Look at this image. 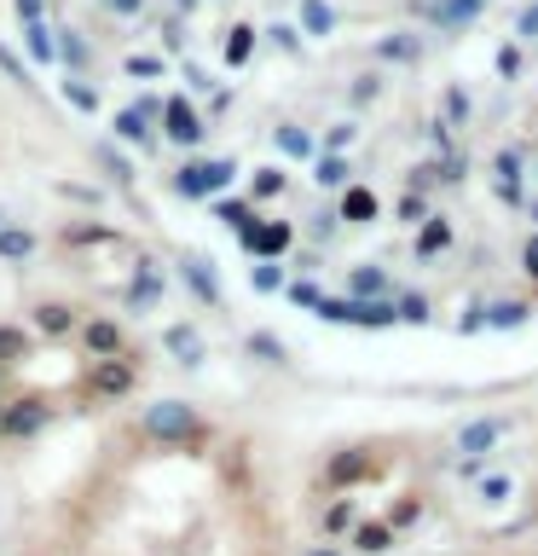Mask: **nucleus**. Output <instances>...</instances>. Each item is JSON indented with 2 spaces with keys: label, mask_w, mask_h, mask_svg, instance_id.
Listing matches in <instances>:
<instances>
[{
  "label": "nucleus",
  "mask_w": 538,
  "mask_h": 556,
  "mask_svg": "<svg viewBox=\"0 0 538 556\" xmlns=\"http://www.w3.org/2000/svg\"><path fill=\"white\" fill-rule=\"evenodd\" d=\"M29 52H35V64H52V59H59V41H52L47 24H29Z\"/></svg>",
  "instance_id": "ddd939ff"
},
{
  "label": "nucleus",
  "mask_w": 538,
  "mask_h": 556,
  "mask_svg": "<svg viewBox=\"0 0 538 556\" xmlns=\"http://www.w3.org/2000/svg\"><path fill=\"white\" fill-rule=\"evenodd\" d=\"M116 139H128V146H145V139H151V122L128 104V111H116Z\"/></svg>",
  "instance_id": "9d476101"
},
{
  "label": "nucleus",
  "mask_w": 538,
  "mask_h": 556,
  "mask_svg": "<svg viewBox=\"0 0 538 556\" xmlns=\"http://www.w3.org/2000/svg\"><path fill=\"white\" fill-rule=\"evenodd\" d=\"M35 250H41V238H35L29 226H0V261H7V267H29Z\"/></svg>",
  "instance_id": "0eeeda50"
},
{
  "label": "nucleus",
  "mask_w": 538,
  "mask_h": 556,
  "mask_svg": "<svg viewBox=\"0 0 538 556\" xmlns=\"http://www.w3.org/2000/svg\"><path fill=\"white\" fill-rule=\"evenodd\" d=\"M168 348H174V354H180L185 365L203 359V342H197V330H191V325H174V330H168Z\"/></svg>",
  "instance_id": "f8f14e48"
},
{
  "label": "nucleus",
  "mask_w": 538,
  "mask_h": 556,
  "mask_svg": "<svg viewBox=\"0 0 538 556\" xmlns=\"http://www.w3.org/2000/svg\"><path fill=\"white\" fill-rule=\"evenodd\" d=\"M307 556H342V551H330V545H324V551H307Z\"/></svg>",
  "instance_id": "a211bd4d"
},
{
  "label": "nucleus",
  "mask_w": 538,
  "mask_h": 556,
  "mask_svg": "<svg viewBox=\"0 0 538 556\" xmlns=\"http://www.w3.org/2000/svg\"><path fill=\"white\" fill-rule=\"evenodd\" d=\"M139 359L133 354H116V359H87V371H81V394L87 400H99V406H116V400H128L139 389Z\"/></svg>",
  "instance_id": "f257e3e1"
},
{
  "label": "nucleus",
  "mask_w": 538,
  "mask_h": 556,
  "mask_svg": "<svg viewBox=\"0 0 538 556\" xmlns=\"http://www.w3.org/2000/svg\"><path fill=\"white\" fill-rule=\"evenodd\" d=\"M359 528V510H354V504H330V510H324V539H342V533H354Z\"/></svg>",
  "instance_id": "1a4fd4ad"
},
{
  "label": "nucleus",
  "mask_w": 538,
  "mask_h": 556,
  "mask_svg": "<svg viewBox=\"0 0 538 556\" xmlns=\"http://www.w3.org/2000/svg\"><path fill=\"white\" fill-rule=\"evenodd\" d=\"M12 7H17V17H24V24H41L47 0H12Z\"/></svg>",
  "instance_id": "2eb2a0df"
},
{
  "label": "nucleus",
  "mask_w": 538,
  "mask_h": 556,
  "mask_svg": "<svg viewBox=\"0 0 538 556\" xmlns=\"http://www.w3.org/2000/svg\"><path fill=\"white\" fill-rule=\"evenodd\" d=\"M76 342L87 348V359H116V354H128V330H121L111 313H87L81 330H76Z\"/></svg>",
  "instance_id": "39448f33"
},
{
  "label": "nucleus",
  "mask_w": 538,
  "mask_h": 556,
  "mask_svg": "<svg viewBox=\"0 0 538 556\" xmlns=\"http://www.w3.org/2000/svg\"><path fill=\"white\" fill-rule=\"evenodd\" d=\"M52 424V400L47 394H7L0 400V441H35Z\"/></svg>",
  "instance_id": "7ed1b4c3"
},
{
  "label": "nucleus",
  "mask_w": 538,
  "mask_h": 556,
  "mask_svg": "<svg viewBox=\"0 0 538 556\" xmlns=\"http://www.w3.org/2000/svg\"><path fill=\"white\" fill-rule=\"evenodd\" d=\"M7 394H12V371L0 365V400H7Z\"/></svg>",
  "instance_id": "f3484780"
},
{
  "label": "nucleus",
  "mask_w": 538,
  "mask_h": 556,
  "mask_svg": "<svg viewBox=\"0 0 538 556\" xmlns=\"http://www.w3.org/2000/svg\"><path fill=\"white\" fill-rule=\"evenodd\" d=\"M29 330L47 337V342H69L81 330V307L64 302V295H41V302L29 307Z\"/></svg>",
  "instance_id": "20e7f679"
},
{
  "label": "nucleus",
  "mask_w": 538,
  "mask_h": 556,
  "mask_svg": "<svg viewBox=\"0 0 538 556\" xmlns=\"http://www.w3.org/2000/svg\"><path fill=\"white\" fill-rule=\"evenodd\" d=\"M41 556H52V551H41Z\"/></svg>",
  "instance_id": "aec40b11"
},
{
  "label": "nucleus",
  "mask_w": 538,
  "mask_h": 556,
  "mask_svg": "<svg viewBox=\"0 0 538 556\" xmlns=\"http://www.w3.org/2000/svg\"><path fill=\"white\" fill-rule=\"evenodd\" d=\"M104 7H111L116 17H139V12H145V0H104Z\"/></svg>",
  "instance_id": "dca6fc26"
},
{
  "label": "nucleus",
  "mask_w": 538,
  "mask_h": 556,
  "mask_svg": "<svg viewBox=\"0 0 538 556\" xmlns=\"http://www.w3.org/2000/svg\"><path fill=\"white\" fill-rule=\"evenodd\" d=\"M59 243H121V238L111 232V226H99V220L93 226L76 220V226H64V232H59Z\"/></svg>",
  "instance_id": "9b49d317"
},
{
  "label": "nucleus",
  "mask_w": 538,
  "mask_h": 556,
  "mask_svg": "<svg viewBox=\"0 0 538 556\" xmlns=\"http://www.w3.org/2000/svg\"><path fill=\"white\" fill-rule=\"evenodd\" d=\"M347 539H354L359 556H382V551L394 545V528H388V521H359V528L347 533Z\"/></svg>",
  "instance_id": "6e6552de"
},
{
  "label": "nucleus",
  "mask_w": 538,
  "mask_h": 556,
  "mask_svg": "<svg viewBox=\"0 0 538 556\" xmlns=\"http://www.w3.org/2000/svg\"><path fill=\"white\" fill-rule=\"evenodd\" d=\"M64 99H69V104H76V111H87V116H93V111H99V87H87V81H76V76H69V81H64Z\"/></svg>",
  "instance_id": "4468645a"
},
{
  "label": "nucleus",
  "mask_w": 538,
  "mask_h": 556,
  "mask_svg": "<svg viewBox=\"0 0 538 556\" xmlns=\"http://www.w3.org/2000/svg\"><path fill=\"white\" fill-rule=\"evenodd\" d=\"M29 354H35V330L17 325V319H0V365H7V371H17Z\"/></svg>",
  "instance_id": "423d86ee"
},
{
  "label": "nucleus",
  "mask_w": 538,
  "mask_h": 556,
  "mask_svg": "<svg viewBox=\"0 0 538 556\" xmlns=\"http://www.w3.org/2000/svg\"><path fill=\"white\" fill-rule=\"evenodd\" d=\"M0 226H7V215H0Z\"/></svg>",
  "instance_id": "6ab92c4d"
},
{
  "label": "nucleus",
  "mask_w": 538,
  "mask_h": 556,
  "mask_svg": "<svg viewBox=\"0 0 538 556\" xmlns=\"http://www.w3.org/2000/svg\"><path fill=\"white\" fill-rule=\"evenodd\" d=\"M139 434L145 441H156V446H185V441H203V417L185 406V400H156V406L139 417Z\"/></svg>",
  "instance_id": "f03ea898"
}]
</instances>
